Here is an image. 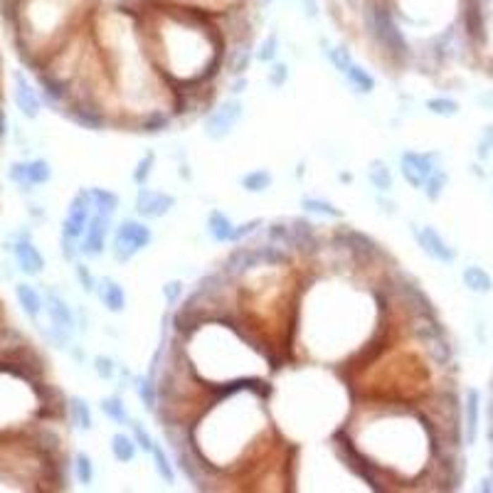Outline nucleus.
Masks as SVG:
<instances>
[{"label": "nucleus", "mask_w": 493, "mask_h": 493, "mask_svg": "<svg viewBox=\"0 0 493 493\" xmlns=\"http://www.w3.org/2000/svg\"><path fill=\"white\" fill-rule=\"evenodd\" d=\"M8 133V128H5V114H0V138Z\"/></svg>", "instance_id": "obj_47"}, {"label": "nucleus", "mask_w": 493, "mask_h": 493, "mask_svg": "<svg viewBox=\"0 0 493 493\" xmlns=\"http://www.w3.org/2000/svg\"><path fill=\"white\" fill-rule=\"evenodd\" d=\"M257 3H259V5H262V8H269V5H272V3H274V0H257Z\"/></svg>", "instance_id": "obj_48"}, {"label": "nucleus", "mask_w": 493, "mask_h": 493, "mask_svg": "<svg viewBox=\"0 0 493 493\" xmlns=\"http://www.w3.org/2000/svg\"><path fill=\"white\" fill-rule=\"evenodd\" d=\"M245 89H247V79H245V77H240V79H237L235 84H232V89H230V92H232V97H237V94H240V92H245Z\"/></svg>", "instance_id": "obj_46"}, {"label": "nucleus", "mask_w": 493, "mask_h": 493, "mask_svg": "<svg viewBox=\"0 0 493 493\" xmlns=\"http://www.w3.org/2000/svg\"><path fill=\"white\" fill-rule=\"evenodd\" d=\"M363 13H365L367 32L372 35L375 44L382 47V52H385L387 57L397 59V62L410 57V44H407L405 32H402L395 13H392V8L385 0H370Z\"/></svg>", "instance_id": "obj_1"}, {"label": "nucleus", "mask_w": 493, "mask_h": 493, "mask_svg": "<svg viewBox=\"0 0 493 493\" xmlns=\"http://www.w3.org/2000/svg\"><path fill=\"white\" fill-rule=\"evenodd\" d=\"M69 118H72L74 123H79V126L92 128V131H99V128L106 123L104 114H99L97 109H89V106H74V109H69Z\"/></svg>", "instance_id": "obj_29"}, {"label": "nucleus", "mask_w": 493, "mask_h": 493, "mask_svg": "<svg viewBox=\"0 0 493 493\" xmlns=\"http://www.w3.org/2000/svg\"><path fill=\"white\" fill-rule=\"evenodd\" d=\"M151 456H153V464H156L158 476H161L166 484H176V469H173L171 459H168V454L163 451V446L158 444V442H156V446H153Z\"/></svg>", "instance_id": "obj_33"}, {"label": "nucleus", "mask_w": 493, "mask_h": 493, "mask_svg": "<svg viewBox=\"0 0 493 493\" xmlns=\"http://www.w3.org/2000/svg\"><path fill=\"white\" fill-rule=\"evenodd\" d=\"M205 227H207V235H210V240L217 242V245L232 242V235H235V222H232L222 210H210Z\"/></svg>", "instance_id": "obj_15"}, {"label": "nucleus", "mask_w": 493, "mask_h": 493, "mask_svg": "<svg viewBox=\"0 0 493 493\" xmlns=\"http://www.w3.org/2000/svg\"><path fill=\"white\" fill-rule=\"evenodd\" d=\"M427 111L432 114V116H439V118H454L456 114H459V102L451 97H432L425 102Z\"/></svg>", "instance_id": "obj_30"}, {"label": "nucleus", "mask_w": 493, "mask_h": 493, "mask_svg": "<svg viewBox=\"0 0 493 493\" xmlns=\"http://www.w3.org/2000/svg\"><path fill=\"white\" fill-rule=\"evenodd\" d=\"M461 281H464V286L469 288L471 293H479V296L493 291V276L486 272L484 267H479V264H469V267H464V272H461Z\"/></svg>", "instance_id": "obj_14"}, {"label": "nucleus", "mask_w": 493, "mask_h": 493, "mask_svg": "<svg viewBox=\"0 0 493 493\" xmlns=\"http://www.w3.org/2000/svg\"><path fill=\"white\" fill-rule=\"evenodd\" d=\"M367 181H370V185L375 188L377 193H390L392 185H395L390 166H387L385 161H377V158L370 161V166H367Z\"/></svg>", "instance_id": "obj_20"}, {"label": "nucleus", "mask_w": 493, "mask_h": 493, "mask_svg": "<svg viewBox=\"0 0 493 493\" xmlns=\"http://www.w3.org/2000/svg\"><path fill=\"white\" fill-rule=\"evenodd\" d=\"M301 207L306 212H313V215H321V217H331V220H338V217H343L341 207H336L331 200H326V197L303 195L301 197Z\"/></svg>", "instance_id": "obj_28"}, {"label": "nucleus", "mask_w": 493, "mask_h": 493, "mask_svg": "<svg viewBox=\"0 0 493 493\" xmlns=\"http://www.w3.org/2000/svg\"><path fill=\"white\" fill-rule=\"evenodd\" d=\"M176 207V195L166 190H153L148 185H141L136 190V200H133V210L141 220H161Z\"/></svg>", "instance_id": "obj_6"}, {"label": "nucleus", "mask_w": 493, "mask_h": 493, "mask_svg": "<svg viewBox=\"0 0 493 493\" xmlns=\"http://www.w3.org/2000/svg\"><path fill=\"white\" fill-rule=\"evenodd\" d=\"M111 456L118 461V464H131L138 456V444L133 439V434H126V432H116L111 437Z\"/></svg>", "instance_id": "obj_18"}, {"label": "nucleus", "mask_w": 493, "mask_h": 493, "mask_svg": "<svg viewBox=\"0 0 493 493\" xmlns=\"http://www.w3.org/2000/svg\"><path fill=\"white\" fill-rule=\"evenodd\" d=\"M254 59V49H252V39H240V42L235 44V49H232V57H230V72L235 74V77H242V74L249 69V64H252Z\"/></svg>", "instance_id": "obj_23"}, {"label": "nucleus", "mask_w": 493, "mask_h": 493, "mask_svg": "<svg viewBox=\"0 0 493 493\" xmlns=\"http://www.w3.org/2000/svg\"><path fill=\"white\" fill-rule=\"evenodd\" d=\"M479 422H481V392L469 387L464 397V439L466 444H476L479 439Z\"/></svg>", "instance_id": "obj_11"}, {"label": "nucleus", "mask_w": 493, "mask_h": 493, "mask_svg": "<svg viewBox=\"0 0 493 493\" xmlns=\"http://www.w3.org/2000/svg\"><path fill=\"white\" fill-rule=\"evenodd\" d=\"M276 54H279V35L269 32L267 37L259 42V47L254 49V59L262 64H272V62H276Z\"/></svg>", "instance_id": "obj_32"}, {"label": "nucleus", "mask_w": 493, "mask_h": 493, "mask_svg": "<svg viewBox=\"0 0 493 493\" xmlns=\"http://www.w3.org/2000/svg\"><path fill=\"white\" fill-rule=\"evenodd\" d=\"M131 434H133V439H136V444H138V449H143V451H148L151 454L153 451V446H156V439L151 437V432L146 430V427L141 425V422H136V420H131Z\"/></svg>", "instance_id": "obj_38"}, {"label": "nucleus", "mask_w": 493, "mask_h": 493, "mask_svg": "<svg viewBox=\"0 0 493 493\" xmlns=\"http://www.w3.org/2000/svg\"><path fill=\"white\" fill-rule=\"evenodd\" d=\"M44 311H47L49 323H52L49 338H52L59 348H67L69 336H72L74 328H77V316H74L72 306H69L54 288H49V291L44 293Z\"/></svg>", "instance_id": "obj_3"}, {"label": "nucleus", "mask_w": 493, "mask_h": 493, "mask_svg": "<svg viewBox=\"0 0 493 493\" xmlns=\"http://www.w3.org/2000/svg\"><path fill=\"white\" fill-rule=\"evenodd\" d=\"M15 296H18V301H20V308H23L32 321H37L44 308V298L39 296L37 288H35L32 284H18V286H15Z\"/></svg>", "instance_id": "obj_16"}, {"label": "nucleus", "mask_w": 493, "mask_h": 493, "mask_svg": "<svg viewBox=\"0 0 493 493\" xmlns=\"http://www.w3.org/2000/svg\"><path fill=\"white\" fill-rule=\"evenodd\" d=\"M97 296L104 303V308L111 313H121L126 308V291L123 286L111 276H104L97 281Z\"/></svg>", "instance_id": "obj_12"}, {"label": "nucleus", "mask_w": 493, "mask_h": 493, "mask_svg": "<svg viewBox=\"0 0 493 493\" xmlns=\"http://www.w3.org/2000/svg\"><path fill=\"white\" fill-rule=\"evenodd\" d=\"M153 166H156V153L148 151L146 156L141 158V161L136 163V168H133V183H136L138 188L141 185H148V178H151L153 173Z\"/></svg>", "instance_id": "obj_35"}, {"label": "nucleus", "mask_w": 493, "mask_h": 493, "mask_svg": "<svg viewBox=\"0 0 493 493\" xmlns=\"http://www.w3.org/2000/svg\"><path fill=\"white\" fill-rule=\"evenodd\" d=\"M13 79H15L13 99H15V104H18L20 114H23V116H28V118H37L39 116V97H37V92H35L32 84L25 79V74L15 72Z\"/></svg>", "instance_id": "obj_10"}, {"label": "nucleus", "mask_w": 493, "mask_h": 493, "mask_svg": "<svg viewBox=\"0 0 493 493\" xmlns=\"http://www.w3.org/2000/svg\"><path fill=\"white\" fill-rule=\"evenodd\" d=\"M13 252H15V262H18L20 272L28 274V276H37V274L44 269L42 254L37 252V247H35L28 237H25V240H20L18 245L13 247Z\"/></svg>", "instance_id": "obj_13"}, {"label": "nucleus", "mask_w": 493, "mask_h": 493, "mask_svg": "<svg viewBox=\"0 0 493 493\" xmlns=\"http://www.w3.org/2000/svg\"><path fill=\"white\" fill-rule=\"evenodd\" d=\"M437 153H422V151H405L400 156V173L405 183L415 190H422L430 181V176L437 171Z\"/></svg>", "instance_id": "obj_5"}, {"label": "nucleus", "mask_w": 493, "mask_h": 493, "mask_svg": "<svg viewBox=\"0 0 493 493\" xmlns=\"http://www.w3.org/2000/svg\"><path fill=\"white\" fill-rule=\"evenodd\" d=\"M242 116H245V104H242V99L232 97V99L222 102L220 106L212 109V111L207 114L202 131H205V136L210 138V141L220 143V141H225V138L230 136L232 128L237 126V121H240Z\"/></svg>", "instance_id": "obj_4"}, {"label": "nucleus", "mask_w": 493, "mask_h": 493, "mask_svg": "<svg viewBox=\"0 0 493 493\" xmlns=\"http://www.w3.org/2000/svg\"><path fill=\"white\" fill-rule=\"evenodd\" d=\"M267 79L274 89H281L284 84L288 82V64L286 62H272V69H269Z\"/></svg>", "instance_id": "obj_39"}, {"label": "nucleus", "mask_w": 493, "mask_h": 493, "mask_svg": "<svg viewBox=\"0 0 493 493\" xmlns=\"http://www.w3.org/2000/svg\"><path fill=\"white\" fill-rule=\"evenodd\" d=\"M111 222H114V217L102 215V212H92L87 232H84V237L79 240V252H82L84 257L94 259V257H99V254H104L109 235H111Z\"/></svg>", "instance_id": "obj_9"}, {"label": "nucleus", "mask_w": 493, "mask_h": 493, "mask_svg": "<svg viewBox=\"0 0 493 493\" xmlns=\"http://www.w3.org/2000/svg\"><path fill=\"white\" fill-rule=\"evenodd\" d=\"M259 227H262V220H249V222H245V225H235V235H232V242L247 240V237L254 235Z\"/></svg>", "instance_id": "obj_44"}, {"label": "nucleus", "mask_w": 493, "mask_h": 493, "mask_svg": "<svg viewBox=\"0 0 493 493\" xmlns=\"http://www.w3.org/2000/svg\"><path fill=\"white\" fill-rule=\"evenodd\" d=\"M133 390H136L138 400L143 402V407H146L148 412H156V405H158V385L153 382L151 375H143V377H136L133 380Z\"/></svg>", "instance_id": "obj_27"}, {"label": "nucleus", "mask_w": 493, "mask_h": 493, "mask_svg": "<svg viewBox=\"0 0 493 493\" xmlns=\"http://www.w3.org/2000/svg\"><path fill=\"white\" fill-rule=\"evenodd\" d=\"M267 237H269V242H274V245L291 249V227L284 225V222H274V225H269Z\"/></svg>", "instance_id": "obj_37"}, {"label": "nucleus", "mask_w": 493, "mask_h": 493, "mask_svg": "<svg viewBox=\"0 0 493 493\" xmlns=\"http://www.w3.org/2000/svg\"><path fill=\"white\" fill-rule=\"evenodd\" d=\"M99 407H102L104 417H106V420H111L114 425H118V427H128V425H131V415H128V407H126V402H123L121 395L104 397L102 405H99Z\"/></svg>", "instance_id": "obj_19"}, {"label": "nucleus", "mask_w": 493, "mask_h": 493, "mask_svg": "<svg viewBox=\"0 0 493 493\" xmlns=\"http://www.w3.org/2000/svg\"><path fill=\"white\" fill-rule=\"evenodd\" d=\"M74 476L82 486L94 484V461L87 451H77V456H74Z\"/></svg>", "instance_id": "obj_34"}, {"label": "nucleus", "mask_w": 493, "mask_h": 493, "mask_svg": "<svg viewBox=\"0 0 493 493\" xmlns=\"http://www.w3.org/2000/svg\"><path fill=\"white\" fill-rule=\"evenodd\" d=\"M153 242V232L151 227L143 220H121L116 227H114V237H111V254L118 264H126L136 257L138 252H143L148 245Z\"/></svg>", "instance_id": "obj_2"}, {"label": "nucleus", "mask_w": 493, "mask_h": 493, "mask_svg": "<svg viewBox=\"0 0 493 493\" xmlns=\"http://www.w3.org/2000/svg\"><path fill=\"white\" fill-rule=\"evenodd\" d=\"M489 471H491V481H493V456H491V464H489Z\"/></svg>", "instance_id": "obj_49"}, {"label": "nucleus", "mask_w": 493, "mask_h": 493, "mask_svg": "<svg viewBox=\"0 0 493 493\" xmlns=\"http://www.w3.org/2000/svg\"><path fill=\"white\" fill-rule=\"evenodd\" d=\"M69 417H72V425L82 432L94 430V415L92 407L84 397H69Z\"/></svg>", "instance_id": "obj_22"}, {"label": "nucleus", "mask_w": 493, "mask_h": 493, "mask_svg": "<svg viewBox=\"0 0 493 493\" xmlns=\"http://www.w3.org/2000/svg\"><path fill=\"white\" fill-rule=\"evenodd\" d=\"M298 5H301L303 15H306L308 20H316L318 15H321V8H318V0H298Z\"/></svg>", "instance_id": "obj_45"}, {"label": "nucleus", "mask_w": 493, "mask_h": 493, "mask_svg": "<svg viewBox=\"0 0 493 493\" xmlns=\"http://www.w3.org/2000/svg\"><path fill=\"white\" fill-rule=\"evenodd\" d=\"M412 237H415L417 247H420L430 259H434V262H439V264H454V259H456L454 247H451L432 225H412Z\"/></svg>", "instance_id": "obj_8"}, {"label": "nucleus", "mask_w": 493, "mask_h": 493, "mask_svg": "<svg viewBox=\"0 0 493 493\" xmlns=\"http://www.w3.org/2000/svg\"><path fill=\"white\" fill-rule=\"evenodd\" d=\"M183 291H185V284L183 281H168L166 286H163V296H166L168 306H178V301L183 298Z\"/></svg>", "instance_id": "obj_42"}, {"label": "nucleus", "mask_w": 493, "mask_h": 493, "mask_svg": "<svg viewBox=\"0 0 493 493\" xmlns=\"http://www.w3.org/2000/svg\"><path fill=\"white\" fill-rule=\"evenodd\" d=\"M92 212H94V205H92L89 190H79L77 195L72 197V202H69L67 217H64V225H62V237L74 240V242L82 240L84 232H87L89 220H92Z\"/></svg>", "instance_id": "obj_7"}, {"label": "nucleus", "mask_w": 493, "mask_h": 493, "mask_svg": "<svg viewBox=\"0 0 493 493\" xmlns=\"http://www.w3.org/2000/svg\"><path fill=\"white\" fill-rule=\"evenodd\" d=\"M49 178H52V168H49L47 161L37 158V161L25 163V183H23L25 190H30L32 185H44Z\"/></svg>", "instance_id": "obj_26"}, {"label": "nucleus", "mask_w": 493, "mask_h": 493, "mask_svg": "<svg viewBox=\"0 0 493 493\" xmlns=\"http://www.w3.org/2000/svg\"><path fill=\"white\" fill-rule=\"evenodd\" d=\"M89 195H92L94 212H102V215H109V217H114L118 212L121 200H118L116 193L104 190V188H92V190H89Z\"/></svg>", "instance_id": "obj_25"}, {"label": "nucleus", "mask_w": 493, "mask_h": 493, "mask_svg": "<svg viewBox=\"0 0 493 493\" xmlns=\"http://www.w3.org/2000/svg\"><path fill=\"white\" fill-rule=\"evenodd\" d=\"M272 183H274V176L267 168H254V171H249L240 178V185L245 188L247 193H254V195L267 193L269 188H272Z\"/></svg>", "instance_id": "obj_24"}, {"label": "nucleus", "mask_w": 493, "mask_h": 493, "mask_svg": "<svg viewBox=\"0 0 493 493\" xmlns=\"http://www.w3.org/2000/svg\"><path fill=\"white\" fill-rule=\"evenodd\" d=\"M288 225H291V249H296V252H311L318 245L316 230H313L311 222L291 220Z\"/></svg>", "instance_id": "obj_17"}, {"label": "nucleus", "mask_w": 493, "mask_h": 493, "mask_svg": "<svg viewBox=\"0 0 493 493\" xmlns=\"http://www.w3.org/2000/svg\"><path fill=\"white\" fill-rule=\"evenodd\" d=\"M476 156H479V161H489L493 156V123L486 126L484 133H481L479 146H476Z\"/></svg>", "instance_id": "obj_40"}, {"label": "nucleus", "mask_w": 493, "mask_h": 493, "mask_svg": "<svg viewBox=\"0 0 493 493\" xmlns=\"http://www.w3.org/2000/svg\"><path fill=\"white\" fill-rule=\"evenodd\" d=\"M168 123H171L168 114L151 111V114H146V116L141 118V131L143 133H161V131H166V128H168Z\"/></svg>", "instance_id": "obj_36"}, {"label": "nucleus", "mask_w": 493, "mask_h": 493, "mask_svg": "<svg viewBox=\"0 0 493 493\" xmlns=\"http://www.w3.org/2000/svg\"><path fill=\"white\" fill-rule=\"evenodd\" d=\"M74 272H77V279L79 284H82V288L87 293L97 291V279H94V274L89 272V267H84V264H74Z\"/></svg>", "instance_id": "obj_43"}, {"label": "nucleus", "mask_w": 493, "mask_h": 493, "mask_svg": "<svg viewBox=\"0 0 493 493\" xmlns=\"http://www.w3.org/2000/svg\"><path fill=\"white\" fill-rule=\"evenodd\" d=\"M446 183H449V176H446V171H444V168H437V171L430 176V181H427V185L422 188V193H425L427 200H430V202H437L442 195H444Z\"/></svg>", "instance_id": "obj_31"}, {"label": "nucleus", "mask_w": 493, "mask_h": 493, "mask_svg": "<svg viewBox=\"0 0 493 493\" xmlns=\"http://www.w3.org/2000/svg\"><path fill=\"white\" fill-rule=\"evenodd\" d=\"M94 370H97V375L102 380H114V375H116V365H114V360L109 355L94 358Z\"/></svg>", "instance_id": "obj_41"}, {"label": "nucleus", "mask_w": 493, "mask_h": 493, "mask_svg": "<svg viewBox=\"0 0 493 493\" xmlns=\"http://www.w3.org/2000/svg\"><path fill=\"white\" fill-rule=\"evenodd\" d=\"M343 77H346V82L353 87V92H358V94H372V92H375V77H372L365 67H360L358 62H353Z\"/></svg>", "instance_id": "obj_21"}]
</instances>
